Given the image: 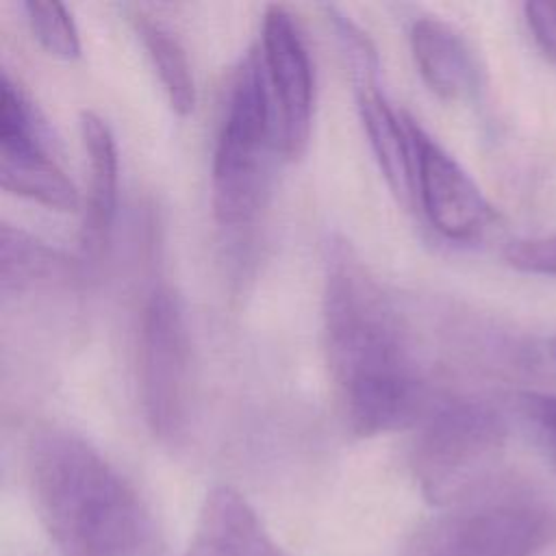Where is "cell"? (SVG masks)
<instances>
[{
  "label": "cell",
  "instance_id": "1",
  "mask_svg": "<svg viewBox=\"0 0 556 556\" xmlns=\"http://www.w3.org/2000/svg\"><path fill=\"white\" fill-rule=\"evenodd\" d=\"M321 317L326 361L352 432L376 437L419 424L430 400L408 332L345 241L328 243Z\"/></svg>",
  "mask_w": 556,
  "mask_h": 556
},
{
  "label": "cell",
  "instance_id": "2",
  "mask_svg": "<svg viewBox=\"0 0 556 556\" xmlns=\"http://www.w3.org/2000/svg\"><path fill=\"white\" fill-rule=\"evenodd\" d=\"M37 517L61 556H137L150 517L132 484L83 437L43 428L26 452Z\"/></svg>",
  "mask_w": 556,
  "mask_h": 556
},
{
  "label": "cell",
  "instance_id": "3",
  "mask_svg": "<svg viewBox=\"0 0 556 556\" xmlns=\"http://www.w3.org/2000/svg\"><path fill=\"white\" fill-rule=\"evenodd\" d=\"M554 539L549 502L497 476L417 528L400 556H536Z\"/></svg>",
  "mask_w": 556,
  "mask_h": 556
},
{
  "label": "cell",
  "instance_id": "4",
  "mask_svg": "<svg viewBox=\"0 0 556 556\" xmlns=\"http://www.w3.org/2000/svg\"><path fill=\"white\" fill-rule=\"evenodd\" d=\"M276 152L282 154L261 54L250 50L230 85L213 150L211 206L222 226H243L258 215Z\"/></svg>",
  "mask_w": 556,
  "mask_h": 556
},
{
  "label": "cell",
  "instance_id": "5",
  "mask_svg": "<svg viewBox=\"0 0 556 556\" xmlns=\"http://www.w3.org/2000/svg\"><path fill=\"white\" fill-rule=\"evenodd\" d=\"M506 437V421L489 402L452 395L430 404L410 450L426 500L445 508L493 482Z\"/></svg>",
  "mask_w": 556,
  "mask_h": 556
},
{
  "label": "cell",
  "instance_id": "6",
  "mask_svg": "<svg viewBox=\"0 0 556 556\" xmlns=\"http://www.w3.org/2000/svg\"><path fill=\"white\" fill-rule=\"evenodd\" d=\"M191 387V345L180 298L156 287L141 315L139 389L150 430L161 439L180 434Z\"/></svg>",
  "mask_w": 556,
  "mask_h": 556
},
{
  "label": "cell",
  "instance_id": "7",
  "mask_svg": "<svg viewBox=\"0 0 556 556\" xmlns=\"http://www.w3.org/2000/svg\"><path fill=\"white\" fill-rule=\"evenodd\" d=\"M261 63L269 89L282 156L304 154L313 124L315 78L306 41L293 15L274 4L267 7L261 26Z\"/></svg>",
  "mask_w": 556,
  "mask_h": 556
},
{
  "label": "cell",
  "instance_id": "8",
  "mask_svg": "<svg viewBox=\"0 0 556 556\" xmlns=\"http://www.w3.org/2000/svg\"><path fill=\"white\" fill-rule=\"evenodd\" d=\"M415 152V193L432 228L450 241H473L493 224V208L465 167L406 117Z\"/></svg>",
  "mask_w": 556,
  "mask_h": 556
},
{
  "label": "cell",
  "instance_id": "9",
  "mask_svg": "<svg viewBox=\"0 0 556 556\" xmlns=\"http://www.w3.org/2000/svg\"><path fill=\"white\" fill-rule=\"evenodd\" d=\"M0 185L54 211H76L78 191L39 141L33 111L7 74L0 80Z\"/></svg>",
  "mask_w": 556,
  "mask_h": 556
},
{
  "label": "cell",
  "instance_id": "10",
  "mask_svg": "<svg viewBox=\"0 0 556 556\" xmlns=\"http://www.w3.org/2000/svg\"><path fill=\"white\" fill-rule=\"evenodd\" d=\"M182 556H287L252 504L232 486H213Z\"/></svg>",
  "mask_w": 556,
  "mask_h": 556
},
{
  "label": "cell",
  "instance_id": "11",
  "mask_svg": "<svg viewBox=\"0 0 556 556\" xmlns=\"http://www.w3.org/2000/svg\"><path fill=\"white\" fill-rule=\"evenodd\" d=\"M78 126L89 169L80 252L85 261L98 263L106 254L117 208V148L109 124L98 113L83 111Z\"/></svg>",
  "mask_w": 556,
  "mask_h": 556
},
{
  "label": "cell",
  "instance_id": "12",
  "mask_svg": "<svg viewBox=\"0 0 556 556\" xmlns=\"http://www.w3.org/2000/svg\"><path fill=\"white\" fill-rule=\"evenodd\" d=\"M354 87L358 115L376 163L393 195L408 204L415 195V152L408 124L397 117L378 89V74L354 76Z\"/></svg>",
  "mask_w": 556,
  "mask_h": 556
},
{
  "label": "cell",
  "instance_id": "13",
  "mask_svg": "<svg viewBox=\"0 0 556 556\" xmlns=\"http://www.w3.org/2000/svg\"><path fill=\"white\" fill-rule=\"evenodd\" d=\"M410 50L419 76L441 100H465L478 87V65L463 35L447 22L421 15L410 26Z\"/></svg>",
  "mask_w": 556,
  "mask_h": 556
},
{
  "label": "cell",
  "instance_id": "14",
  "mask_svg": "<svg viewBox=\"0 0 556 556\" xmlns=\"http://www.w3.org/2000/svg\"><path fill=\"white\" fill-rule=\"evenodd\" d=\"M67 261L28 232L2 226L0 235V285L2 293H22L35 285L67 276Z\"/></svg>",
  "mask_w": 556,
  "mask_h": 556
},
{
  "label": "cell",
  "instance_id": "15",
  "mask_svg": "<svg viewBox=\"0 0 556 556\" xmlns=\"http://www.w3.org/2000/svg\"><path fill=\"white\" fill-rule=\"evenodd\" d=\"M135 30L159 74L172 109L178 115H189L195 106V85L182 46L169 30L146 15H135Z\"/></svg>",
  "mask_w": 556,
  "mask_h": 556
},
{
  "label": "cell",
  "instance_id": "16",
  "mask_svg": "<svg viewBox=\"0 0 556 556\" xmlns=\"http://www.w3.org/2000/svg\"><path fill=\"white\" fill-rule=\"evenodd\" d=\"M24 11L33 37L48 54L65 61H72L80 54L78 28L65 4L56 0H30L24 2Z\"/></svg>",
  "mask_w": 556,
  "mask_h": 556
},
{
  "label": "cell",
  "instance_id": "17",
  "mask_svg": "<svg viewBox=\"0 0 556 556\" xmlns=\"http://www.w3.org/2000/svg\"><path fill=\"white\" fill-rule=\"evenodd\" d=\"M506 263L526 274L556 276V237L521 239L506 248Z\"/></svg>",
  "mask_w": 556,
  "mask_h": 556
},
{
  "label": "cell",
  "instance_id": "18",
  "mask_svg": "<svg viewBox=\"0 0 556 556\" xmlns=\"http://www.w3.org/2000/svg\"><path fill=\"white\" fill-rule=\"evenodd\" d=\"M523 17L541 54L556 65V2H526Z\"/></svg>",
  "mask_w": 556,
  "mask_h": 556
},
{
  "label": "cell",
  "instance_id": "19",
  "mask_svg": "<svg viewBox=\"0 0 556 556\" xmlns=\"http://www.w3.org/2000/svg\"><path fill=\"white\" fill-rule=\"evenodd\" d=\"M519 408L526 417H530L536 426H541L556 445V395L543 393H521Z\"/></svg>",
  "mask_w": 556,
  "mask_h": 556
},
{
  "label": "cell",
  "instance_id": "20",
  "mask_svg": "<svg viewBox=\"0 0 556 556\" xmlns=\"http://www.w3.org/2000/svg\"><path fill=\"white\" fill-rule=\"evenodd\" d=\"M547 354H549V361L554 363V367H556V334L549 339V343H547Z\"/></svg>",
  "mask_w": 556,
  "mask_h": 556
},
{
  "label": "cell",
  "instance_id": "21",
  "mask_svg": "<svg viewBox=\"0 0 556 556\" xmlns=\"http://www.w3.org/2000/svg\"><path fill=\"white\" fill-rule=\"evenodd\" d=\"M554 447H556V445H554Z\"/></svg>",
  "mask_w": 556,
  "mask_h": 556
}]
</instances>
